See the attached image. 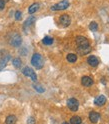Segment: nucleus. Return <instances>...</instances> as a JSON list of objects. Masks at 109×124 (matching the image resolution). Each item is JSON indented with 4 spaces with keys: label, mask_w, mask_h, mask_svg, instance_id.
Segmentation results:
<instances>
[{
    "label": "nucleus",
    "mask_w": 109,
    "mask_h": 124,
    "mask_svg": "<svg viewBox=\"0 0 109 124\" xmlns=\"http://www.w3.org/2000/svg\"><path fill=\"white\" fill-rule=\"evenodd\" d=\"M87 62H88V64H89L90 66H92V67H96V66L99 64L98 58H97L96 56H94V55L89 56V57L87 58Z\"/></svg>",
    "instance_id": "11"
},
{
    "label": "nucleus",
    "mask_w": 109,
    "mask_h": 124,
    "mask_svg": "<svg viewBox=\"0 0 109 124\" xmlns=\"http://www.w3.org/2000/svg\"><path fill=\"white\" fill-rule=\"evenodd\" d=\"M77 52H78L80 55H86V54L91 52V47H77Z\"/></svg>",
    "instance_id": "13"
},
{
    "label": "nucleus",
    "mask_w": 109,
    "mask_h": 124,
    "mask_svg": "<svg viewBox=\"0 0 109 124\" xmlns=\"http://www.w3.org/2000/svg\"><path fill=\"white\" fill-rule=\"evenodd\" d=\"M9 42L12 46H14V47H18V46L21 45L22 43V38L19 34L17 33H14L11 37H10V39H9Z\"/></svg>",
    "instance_id": "3"
},
{
    "label": "nucleus",
    "mask_w": 109,
    "mask_h": 124,
    "mask_svg": "<svg viewBox=\"0 0 109 124\" xmlns=\"http://www.w3.org/2000/svg\"><path fill=\"white\" fill-rule=\"evenodd\" d=\"M82 123V119L79 116H72L71 119H70V124H81Z\"/></svg>",
    "instance_id": "18"
},
{
    "label": "nucleus",
    "mask_w": 109,
    "mask_h": 124,
    "mask_svg": "<svg viewBox=\"0 0 109 124\" xmlns=\"http://www.w3.org/2000/svg\"><path fill=\"white\" fill-rule=\"evenodd\" d=\"M76 44H77V47H89L90 46L88 39L84 36H77L76 37Z\"/></svg>",
    "instance_id": "4"
},
{
    "label": "nucleus",
    "mask_w": 109,
    "mask_h": 124,
    "mask_svg": "<svg viewBox=\"0 0 109 124\" xmlns=\"http://www.w3.org/2000/svg\"><path fill=\"white\" fill-rule=\"evenodd\" d=\"M27 124H35V119L34 117H29L27 120Z\"/></svg>",
    "instance_id": "24"
},
{
    "label": "nucleus",
    "mask_w": 109,
    "mask_h": 124,
    "mask_svg": "<svg viewBox=\"0 0 109 124\" xmlns=\"http://www.w3.org/2000/svg\"><path fill=\"white\" fill-rule=\"evenodd\" d=\"M81 83H82L83 86H85V87H90V86H92L94 82H93L91 77H89V76H83L82 79H81Z\"/></svg>",
    "instance_id": "10"
},
{
    "label": "nucleus",
    "mask_w": 109,
    "mask_h": 124,
    "mask_svg": "<svg viewBox=\"0 0 109 124\" xmlns=\"http://www.w3.org/2000/svg\"><path fill=\"white\" fill-rule=\"evenodd\" d=\"M106 97L104 96V95H99V96H97L95 99H94V104L96 105V106H103L105 103H106Z\"/></svg>",
    "instance_id": "9"
},
{
    "label": "nucleus",
    "mask_w": 109,
    "mask_h": 124,
    "mask_svg": "<svg viewBox=\"0 0 109 124\" xmlns=\"http://www.w3.org/2000/svg\"><path fill=\"white\" fill-rule=\"evenodd\" d=\"M12 64H13V66L15 67V68H20L21 67V60H20V58H14L13 60H12Z\"/></svg>",
    "instance_id": "20"
},
{
    "label": "nucleus",
    "mask_w": 109,
    "mask_h": 124,
    "mask_svg": "<svg viewBox=\"0 0 109 124\" xmlns=\"http://www.w3.org/2000/svg\"><path fill=\"white\" fill-rule=\"evenodd\" d=\"M69 7V2L67 0H63V1H60L56 4H54L51 7V10L53 11H59V10H65Z\"/></svg>",
    "instance_id": "2"
},
{
    "label": "nucleus",
    "mask_w": 109,
    "mask_h": 124,
    "mask_svg": "<svg viewBox=\"0 0 109 124\" xmlns=\"http://www.w3.org/2000/svg\"><path fill=\"white\" fill-rule=\"evenodd\" d=\"M42 43L44 45H51L53 43V38L50 36H45L42 39Z\"/></svg>",
    "instance_id": "19"
},
{
    "label": "nucleus",
    "mask_w": 109,
    "mask_h": 124,
    "mask_svg": "<svg viewBox=\"0 0 109 124\" xmlns=\"http://www.w3.org/2000/svg\"><path fill=\"white\" fill-rule=\"evenodd\" d=\"M3 51H0V70L1 69H3L6 64H7V62H8L11 58V56L9 55V54H7V53H2Z\"/></svg>",
    "instance_id": "5"
},
{
    "label": "nucleus",
    "mask_w": 109,
    "mask_h": 124,
    "mask_svg": "<svg viewBox=\"0 0 109 124\" xmlns=\"http://www.w3.org/2000/svg\"><path fill=\"white\" fill-rule=\"evenodd\" d=\"M100 118V114L98 112H95V111H92L89 113V120L90 122L92 123H97L98 120Z\"/></svg>",
    "instance_id": "12"
},
{
    "label": "nucleus",
    "mask_w": 109,
    "mask_h": 124,
    "mask_svg": "<svg viewBox=\"0 0 109 124\" xmlns=\"http://www.w3.org/2000/svg\"><path fill=\"white\" fill-rule=\"evenodd\" d=\"M67 106L71 111H77L79 108V102L75 98H70L67 101Z\"/></svg>",
    "instance_id": "7"
},
{
    "label": "nucleus",
    "mask_w": 109,
    "mask_h": 124,
    "mask_svg": "<svg viewBox=\"0 0 109 124\" xmlns=\"http://www.w3.org/2000/svg\"><path fill=\"white\" fill-rule=\"evenodd\" d=\"M39 3H33L32 5H30V7L28 8V12L30 13V14H33V13H35L38 9H39Z\"/></svg>",
    "instance_id": "16"
},
{
    "label": "nucleus",
    "mask_w": 109,
    "mask_h": 124,
    "mask_svg": "<svg viewBox=\"0 0 109 124\" xmlns=\"http://www.w3.org/2000/svg\"><path fill=\"white\" fill-rule=\"evenodd\" d=\"M34 21H35V17H33V16H31V17H29L26 21H25V23H24V25H23V28H24V30H26L28 27H30L31 25L34 23Z\"/></svg>",
    "instance_id": "14"
},
{
    "label": "nucleus",
    "mask_w": 109,
    "mask_h": 124,
    "mask_svg": "<svg viewBox=\"0 0 109 124\" xmlns=\"http://www.w3.org/2000/svg\"><path fill=\"white\" fill-rule=\"evenodd\" d=\"M31 64L33 65L36 69H41L44 66V60L43 57L40 55L39 53H35L33 54L32 58H31Z\"/></svg>",
    "instance_id": "1"
},
{
    "label": "nucleus",
    "mask_w": 109,
    "mask_h": 124,
    "mask_svg": "<svg viewBox=\"0 0 109 124\" xmlns=\"http://www.w3.org/2000/svg\"><path fill=\"white\" fill-rule=\"evenodd\" d=\"M17 121V118L15 115H9L6 117V120H5V124H15Z\"/></svg>",
    "instance_id": "15"
},
{
    "label": "nucleus",
    "mask_w": 109,
    "mask_h": 124,
    "mask_svg": "<svg viewBox=\"0 0 109 124\" xmlns=\"http://www.w3.org/2000/svg\"><path fill=\"white\" fill-rule=\"evenodd\" d=\"M4 7H5V1L4 0H0V10L4 9Z\"/></svg>",
    "instance_id": "25"
},
{
    "label": "nucleus",
    "mask_w": 109,
    "mask_h": 124,
    "mask_svg": "<svg viewBox=\"0 0 109 124\" xmlns=\"http://www.w3.org/2000/svg\"><path fill=\"white\" fill-rule=\"evenodd\" d=\"M22 17V13L20 11H16L15 12V18H16V20H20Z\"/></svg>",
    "instance_id": "23"
},
{
    "label": "nucleus",
    "mask_w": 109,
    "mask_h": 124,
    "mask_svg": "<svg viewBox=\"0 0 109 124\" xmlns=\"http://www.w3.org/2000/svg\"><path fill=\"white\" fill-rule=\"evenodd\" d=\"M66 59L68 62H70V63H74V62L77 61V55L74 53H70L66 56Z\"/></svg>",
    "instance_id": "17"
},
{
    "label": "nucleus",
    "mask_w": 109,
    "mask_h": 124,
    "mask_svg": "<svg viewBox=\"0 0 109 124\" xmlns=\"http://www.w3.org/2000/svg\"><path fill=\"white\" fill-rule=\"evenodd\" d=\"M59 22H60V24L63 27H67V26L70 25V23H71V18H70L69 15L63 14V15H61V16H60Z\"/></svg>",
    "instance_id": "8"
},
{
    "label": "nucleus",
    "mask_w": 109,
    "mask_h": 124,
    "mask_svg": "<svg viewBox=\"0 0 109 124\" xmlns=\"http://www.w3.org/2000/svg\"><path fill=\"white\" fill-rule=\"evenodd\" d=\"M38 92H39V93H42V92H44V88H42L41 86H39V85H34V86H33Z\"/></svg>",
    "instance_id": "22"
},
{
    "label": "nucleus",
    "mask_w": 109,
    "mask_h": 124,
    "mask_svg": "<svg viewBox=\"0 0 109 124\" xmlns=\"http://www.w3.org/2000/svg\"><path fill=\"white\" fill-rule=\"evenodd\" d=\"M22 73L24 74L25 76H28L30 77L31 79H32V81H36L37 80V75L36 73L34 72V70L32 68H30V67H24L22 69Z\"/></svg>",
    "instance_id": "6"
},
{
    "label": "nucleus",
    "mask_w": 109,
    "mask_h": 124,
    "mask_svg": "<svg viewBox=\"0 0 109 124\" xmlns=\"http://www.w3.org/2000/svg\"><path fill=\"white\" fill-rule=\"evenodd\" d=\"M89 29L91 30V31H93V32H95V31H97V29H98V25H97V23L96 22H94V21H92L90 24H89Z\"/></svg>",
    "instance_id": "21"
},
{
    "label": "nucleus",
    "mask_w": 109,
    "mask_h": 124,
    "mask_svg": "<svg viewBox=\"0 0 109 124\" xmlns=\"http://www.w3.org/2000/svg\"><path fill=\"white\" fill-rule=\"evenodd\" d=\"M62 124H69V123H68V122H63Z\"/></svg>",
    "instance_id": "26"
}]
</instances>
